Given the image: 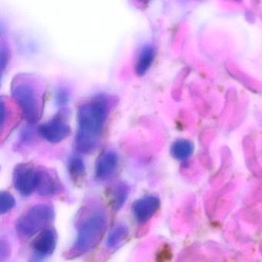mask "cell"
Wrapping results in <instances>:
<instances>
[{
    "mask_svg": "<svg viewBox=\"0 0 262 262\" xmlns=\"http://www.w3.org/2000/svg\"><path fill=\"white\" fill-rule=\"evenodd\" d=\"M129 230L125 224L116 225L107 235L105 246L108 249H116L125 242L128 236Z\"/></svg>",
    "mask_w": 262,
    "mask_h": 262,
    "instance_id": "obj_12",
    "label": "cell"
},
{
    "mask_svg": "<svg viewBox=\"0 0 262 262\" xmlns=\"http://www.w3.org/2000/svg\"><path fill=\"white\" fill-rule=\"evenodd\" d=\"M129 193V188L125 182H120L113 185L110 189L108 198L110 205L115 211L122 208L126 202Z\"/></svg>",
    "mask_w": 262,
    "mask_h": 262,
    "instance_id": "obj_11",
    "label": "cell"
},
{
    "mask_svg": "<svg viewBox=\"0 0 262 262\" xmlns=\"http://www.w3.org/2000/svg\"><path fill=\"white\" fill-rule=\"evenodd\" d=\"M234 1H242V0H234Z\"/></svg>",
    "mask_w": 262,
    "mask_h": 262,
    "instance_id": "obj_20",
    "label": "cell"
},
{
    "mask_svg": "<svg viewBox=\"0 0 262 262\" xmlns=\"http://www.w3.org/2000/svg\"><path fill=\"white\" fill-rule=\"evenodd\" d=\"M76 237L70 252L82 255L94 249L103 237L108 225V216L98 201L91 200L82 207L76 224Z\"/></svg>",
    "mask_w": 262,
    "mask_h": 262,
    "instance_id": "obj_2",
    "label": "cell"
},
{
    "mask_svg": "<svg viewBox=\"0 0 262 262\" xmlns=\"http://www.w3.org/2000/svg\"><path fill=\"white\" fill-rule=\"evenodd\" d=\"M159 198L155 195H145L133 202L132 213L137 223L145 224L152 219L160 208Z\"/></svg>",
    "mask_w": 262,
    "mask_h": 262,
    "instance_id": "obj_7",
    "label": "cell"
},
{
    "mask_svg": "<svg viewBox=\"0 0 262 262\" xmlns=\"http://www.w3.org/2000/svg\"><path fill=\"white\" fill-rule=\"evenodd\" d=\"M110 113V102L106 96H95L78 108V131L75 145L82 154L93 152L99 145V139Z\"/></svg>",
    "mask_w": 262,
    "mask_h": 262,
    "instance_id": "obj_1",
    "label": "cell"
},
{
    "mask_svg": "<svg viewBox=\"0 0 262 262\" xmlns=\"http://www.w3.org/2000/svg\"><path fill=\"white\" fill-rule=\"evenodd\" d=\"M69 99H70V95L67 90L61 89L58 91L57 95H56V101L59 105H65L69 102Z\"/></svg>",
    "mask_w": 262,
    "mask_h": 262,
    "instance_id": "obj_17",
    "label": "cell"
},
{
    "mask_svg": "<svg viewBox=\"0 0 262 262\" xmlns=\"http://www.w3.org/2000/svg\"><path fill=\"white\" fill-rule=\"evenodd\" d=\"M68 171L75 182L82 180L86 173L85 162L77 155H73L68 159Z\"/></svg>",
    "mask_w": 262,
    "mask_h": 262,
    "instance_id": "obj_15",
    "label": "cell"
},
{
    "mask_svg": "<svg viewBox=\"0 0 262 262\" xmlns=\"http://www.w3.org/2000/svg\"><path fill=\"white\" fill-rule=\"evenodd\" d=\"M119 156L116 151L107 150L98 157L95 165V174L98 179L105 180L111 178L117 171Z\"/></svg>",
    "mask_w": 262,
    "mask_h": 262,
    "instance_id": "obj_8",
    "label": "cell"
},
{
    "mask_svg": "<svg viewBox=\"0 0 262 262\" xmlns=\"http://www.w3.org/2000/svg\"><path fill=\"white\" fill-rule=\"evenodd\" d=\"M39 133L47 142L56 144L70 136L71 128L61 116H56L52 120L42 124L39 126Z\"/></svg>",
    "mask_w": 262,
    "mask_h": 262,
    "instance_id": "obj_6",
    "label": "cell"
},
{
    "mask_svg": "<svg viewBox=\"0 0 262 262\" xmlns=\"http://www.w3.org/2000/svg\"><path fill=\"white\" fill-rule=\"evenodd\" d=\"M38 184L36 191L39 195L51 197L59 193L61 184L59 179L51 171L43 168H38Z\"/></svg>",
    "mask_w": 262,
    "mask_h": 262,
    "instance_id": "obj_10",
    "label": "cell"
},
{
    "mask_svg": "<svg viewBox=\"0 0 262 262\" xmlns=\"http://www.w3.org/2000/svg\"><path fill=\"white\" fill-rule=\"evenodd\" d=\"M9 251H10V248H9L8 244L7 243L6 241H1V247H0V254H1V259L4 260V257H7L9 255Z\"/></svg>",
    "mask_w": 262,
    "mask_h": 262,
    "instance_id": "obj_18",
    "label": "cell"
},
{
    "mask_svg": "<svg viewBox=\"0 0 262 262\" xmlns=\"http://www.w3.org/2000/svg\"><path fill=\"white\" fill-rule=\"evenodd\" d=\"M16 205L14 196L9 191H2L0 194V213L5 214L11 211Z\"/></svg>",
    "mask_w": 262,
    "mask_h": 262,
    "instance_id": "obj_16",
    "label": "cell"
},
{
    "mask_svg": "<svg viewBox=\"0 0 262 262\" xmlns=\"http://www.w3.org/2000/svg\"><path fill=\"white\" fill-rule=\"evenodd\" d=\"M57 245V234L53 228H44L33 242V250L36 255L47 257L51 255Z\"/></svg>",
    "mask_w": 262,
    "mask_h": 262,
    "instance_id": "obj_9",
    "label": "cell"
},
{
    "mask_svg": "<svg viewBox=\"0 0 262 262\" xmlns=\"http://www.w3.org/2000/svg\"><path fill=\"white\" fill-rule=\"evenodd\" d=\"M138 2L140 3H145L147 2V1H148V0H137Z\"/></svg>",
    "mask_w": 262,
    "mask_h": 262,
    "instance_id": "obj_19",
    "label": "cell"
},
{
    "mask_svg": "<svg viewBox=\"0 0 262 262\" xmlns=\"http://www.w3.org/2000/svg\"><path fill=\"white\" fill-rule=\"evenodd\" d=\"M39 171L30 164H19L13 171V185L21 195H31L36 191Z\"/></svg>",
    "mask_w": 262,
    "mask_h": 262,
    "instance_id": "obj_5",
    "label": "cell"
},
{
    "mask_svg": "<svg viewBox=\"0 0 262 262\" xmlns=\"http://www.w3.org/2000/svg\"><path fill=\"white\" fill-rule=\"evenodd\" d=\"M155 56H156V51L151 46L144 47L139 53L136 61V67H135L136 74L139 76L145 75L152 65Z\"/></svg>",
    "mask_w": 262,
    "mask_h": 262,
    "instance_id": "obj_13",
    "label": "cell"
},
{
    "mask_svg": "<svg viewBox=\"0 0 262 262\" xmlns=\"http://www.w3.org/2000/svg\"><path fill=\"white\" fill-rule=\"evenodd\" d=\"M12 95L27 122L34 124L40 119L42 102L36 84L29 79H19L13 85Z\"/></svg>",
    "mask_w": 262,
    "mask_h": 262,
    "instance_id": "obj_3",
    "label": "cell"
},
{
    "mask_svg": "<svg viewBox=\"0 0 262 262\" xmlns=\"http://www.w3.org/2000/svg\"><path fill=\"white\" fill-rule=\"evenodd\" d=\"M55 219L54 208L49 204H36L30 207L17 219L16 229L19 235L33 237L40 232Z\"/></svg>",
    "mask_w": 262,
    "mask_h": 262,
    "instance_id": "obj_4",
    "label": "cell"
},
{
    "mask_svg": "<svg viewBox=\"0 0 262 262\" xmlns=\"http://www.w3.org/2000/svg\"><path fill=\"white\" fill-rule=\"evenodd\" d=\"M194 145L187 139H178L171 146V155L176 160L184 162L192 156Z\"/></svg>",
    "mask_w": 262,
    "mask_h": 262,
    "instance_id": "obj_14",
    "label": "cell"
}]
</instances>
